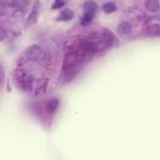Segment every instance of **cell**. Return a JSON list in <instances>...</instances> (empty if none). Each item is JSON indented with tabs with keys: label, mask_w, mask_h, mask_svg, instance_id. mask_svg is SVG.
I'll return each mask as SVG.
<instances>
[{
	"label": "cell",
	"mask_w": 160,
	"mask_h": 160,
	"mask_svg": "<svg viewBox=\"0 0 160 160\" xmlns=\"http://www.w3.org/2000/svg\"><path fill=\"white\" fill-rule=\"evenodd\" d=\"M72 16H74V12H72L70 9H65V10H62V11L59 14L58 20H60V21H69V20L72 19Z\"/></svg>",
	"instance_id": "obj_3"
},
{
	"label": "cell",
	"mask_w": 160,
	"mask_h": 160,
	"mask_svg": "<svg viewBox=\"0 0 160 160\" xmlns=\"http://www.w3.org/2000/svg\"><path fill=\"white\" fill-rule=\"evenodd\" d=\"M96 9H98V5H96L94 1L89 0V1L84 2V10H85V11H88V12H95Z\"/></svg>",
	"instance_id": "obj_6"
},
{
	"label": "cell",
	"mask_w": 160,
	"mask_h": 160,
	"mask_svg": "<svg viewBox=\"0 0 160 160\" xmlns=\"http://www.w3.org/2000/svg\"><path fill=\"white\" fill-rule=\"evenodd\" d=\"M145 9L149 12H156L160 9V4L158 0H146L145 1Z\"/></svg>",
	"instance_id": "obj_2"
},
{
	"label": "cell",
	"mask_w": 160,
	"mask_h": 160,
	"mask_svg": "<svg viewBox=\"0 0 160 160\" xmlns=\"http://www.w3.org/2000/svg\"><path fill=\"white\" fill-rule=\"evenodd\" d=\"M58 106H59V101L58 99H51L49 102H48V110L50 112H55L58 110Z\"/></svg>",
	"instance_id": "obj_10"
},
{
	"label": "cell",
	"mask_w": 160,
	"mask_h": 160,
	"mask_svg": "<svg viewBox=\"0 0 160 160\" xmlns=\"http://www.w3.org/2000/svg\"><path fill=\"white\" fill-rule=\"evenodd\" d=\"M11 5L18 10H24L26 6V0H11Z\"/></svg>",
	"instance_id": "obj_9"
},
{
	"label": "cell",
	"mask_w": 160,
	"mask_h": 160,
	"mask_svg": "<svg viewBox=\"0 0 160 160\" xmlns=\"http://www.w3.org/2000/svg\"><path fill=\"white\" fill-rule=\"evenodd\" d=\"M92 18H94V12H88V11H85V12H84V15L81 16L80 22H81L82 25H88V24H90V22H91Z\"/></svg>",
	"instance_id": "obj_8"
},
{
	"label": "cell",
	"mask_w": 160,
	"mask_h": 160,
	"mask_svg": "<svg viewBox=\"0 0 160 160\" xmlns=\"http://www.w3.org/2000/svg\"><path fill=\"white\" fill-rule=\"evenodd\" d=\"M1 40H5V30H1Z\"/></svg>",
	"instance_id": "obj_12"
},
{
	"label": "cell",
	"mask_w": 160,
	"mask_h": 160,
	"mask_svg": "<svg viewBox=\"0 0 160 160\" xmlns=\"http://www.w3.org/2000/svg\"><path fill=\"white\" fill-rule=\"evenodd\" d=\"M64 5V1H61V0H55V2H54V5H52V9H59V8H61Z\"/></svg>",
	"instance_id": "obj_11"
},
{
	"label": "cell",
	"mask_w": 160,
	"mask_h": 160,
	"mask_svg": "<svg viewBox=\"0 0 160 160\" xmlns=\"http://www.w3.org/2000/svg\"><path fill=\"white\" fill-rule=\"evenodd\" d=\"M115 10H116V5H115L114 2H111V1L105 2V4L102 5V11H104L105 14H111V12H114Z\"/></svg>",
	"instance_id": "obj_7"
},
{
	"label": "cell",
	"mask_w": 160,
	"mask_h": 160,
	"mask_svg": "<svg viewBox=\"0 0 160 160\" xmlns=\"http://www.w3.org/2000/svg\"><path fill=\"white\" fill-rule=\"evenodd\" d=\"M38 14H39V4L36 2L34 5V8H32V10H31V12L29 15V18H28L29 22H35L36 21V18H38Z\"/></svg>",
	"instance_id": "obj_5"
},
{
	"label": "cell",
	"mask_w": 160,
	"mask_h": 160,
	"mask_svg": "<svg viewBox=\"0 0 160 160\" xmlns=\"http://www.w3.org/2000/svg\"><path fill=\"white\" fill-rule=\"evenodd\" d=\"M118 30H119V32L121 35H129L131 32V25L129 22H126V21H122V22H120L118 25Z\"/></svg>",
	"instance_id": "obj_4"
},
{
	"label": "cell",
	"mask_w": 160,
	"mask_h": 160,
	"mask_svg": "<svg viewBox=\"0 0 160 160\" xmlns=\"http://www.w3.org/2000/svg\"><path fill=\"white\" fill-rule=\"evenodd\" d=\"M25 54H26V58L29 60L35 61V62H41L48 56L46 52H45V50L41 46H39V45H31V46H29L26 49V52Z\"/></svg>",
	"instance_id": "obj_1"
}]
</instances>
